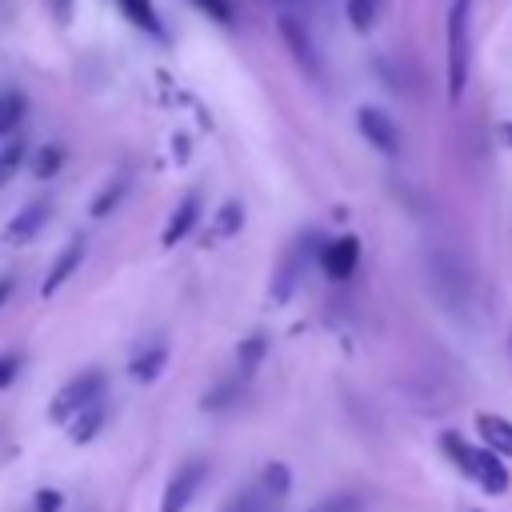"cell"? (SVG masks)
<instances>
[{
    "label": "cell",
    "mask_w": 512,
    "mask_h": 512,
    "mask_svg": "<svg viewBox=\"0 0 512 512\" xmlns=\"http://www.w3.org/2000/svg\"><path fill=\"white\" fill-rule=\"evenodd\" d=\"M60 164H64V148H60V144H44V148L36 152V160H32V172H36L40 180H48V176L60 172Z\"/></svg>",
    "instance_id": "obj_17"
},
{
    "label": "cell",
    "mask_w": 512,
    "mask_h": 512,
    "mask_svg": "<svg viewBox=\"0 0 512 512\" xmlns=\"http://www.w3.org/2000/svg\"><path fill=\"white\" fill-rule=\"evenodd\" d=\"M164 364H168V348H164V344H152V348H144V352H136V356H132L128 372H132V380L152 384V380L164 372Z\"/></svg>",
    "instance_id": "obj_13"
},
{
    "label": "cell",
    "mask_w": 512,
    "mask_h": 512,
    "mask_svg": "<svg viewBox=\"0 0 512 512\" xmlns=\"http://www.w3.org/2000/svg\"><path fill=\"white\" fill-rule=\"evenodd\" d=\"M196 220H200V192L192 188V192H184L180 196V204L172 208V216H168V224H164V248H172V244H180L192 228H196Z\"/></svg>",
    "instance_id": "obj_9"
},
{
    "label": "cell",
    "mask_w": 512,
    "mask_h": 512,
    "mask_svg": "<svg viewBox=\"0 0 512 512\" xmlns=\"http://www.w3.org/2000/svg\"><path fill=\"white\" fill-rule=\"evenodd\" d=\"M356 124H360V136H364L376 152H384V156H396V152H400V128L392 124V116H388L384 108L364 104V108L356 112Z\"/></svg>",
    "instance_id": "obj_6"
},
{
    "label": "cell",
    "mask_w": 512,
    "mask_h": 512,
    "mask_svg": "<svg viewBox=\"0 0 512 512\" xmlns=\"http://www.w3.org/2000/svg\"><path fill=\"white\" fill-rule=\"evenodd\" d=\"M104 420H108V408H104V400L100 404H92V408H84V412H76L64 428H68V440L72 444H88L100 428H104Z\"/></svg>",
    "instance_id": "obj_12"
},
{
    "label": "cell",
    "mask_w": 512,
    "mask_h": 512,
    "mask_svg": "<svg viewBox=\"0 0 512 512\" xmlns=\"http://www.w3.org/2000/svg\"><path fill=\"white\" fill-rule=\"evenodd\" d=\"M260 488H264V500L272 504H280L284 496H288V488H292V476H288V468L280 464V460H272L268 468H264V476H260Z\"/></svg>",
    "instance_id": "obj_15"
},
{
    "label": "cell",
    "mask_w": 512,
    "mask_h": 512,
    "mask_svg": "<svg viewBox=\"0 0 512 512\" xmlns=\"http://www.w3.org/2000/svg\"><path fill=\"white\" fill-rule=\"evenodd\" d=\"M240 224H244V208H240V200L220 204V212H216V236H236Z\"/></svg>",
    "instance_id": "obj_20"
},
{
    "label": "cell",
    "mask_w": 512,
    "mask_h": 512,
    "mask_svg": "<svg viewBox=\"0 0 512 512\" xmlns=\"http://www.w3.org/2000/svg\"><path fill=\"white\" fill-rule=\"evenodd\" d=\"M344 12L356 32H368L376 24V0H344Z\"/></svg>",
    "instance_id": "obj_19"
},
{
    "label": "cell",
    "mask_w": 512,
    "mask_h": 512,
    "mask_svg": "<svg viewBox=\"0 0 512 512\" xmlns=\"http://www.w3.org/2000/svg\"><path fill=\"white\" fill-rule=\"evenodd\" d=\"M444 452L452 456V464L468 476V480H476L488 496H500V492H508V468H504V460L500 456H492L488 448H476V444H468V440H460L456 432H444Z\"/></svg>",
    "instance_id": "obj_1"
},
{
    "label": "cell",
    "mask_w": 512,
    "mask_h": 512,
    "mask_svg": "<svg viewBox=\"0 0 512 512\" xmlns=\"http://www.w3.org/2000/svg\"><path fill=\"white\" fill-rule=\"evenodd\" d=\"M476 432H480V444H484L492 456H500V460L512 456V420H504V416H496V412H480V416H476Z\"/></svg>",
    "instance_id": "obj_10"
},
{
    "label": "cell",
    "mask_w": 512,
    "mask_h": 512,
    "mask_svg": "<svg viewBox=\"0 0 512 512\" xmlns=\"http://www.w3.org/2000/svg\"><path fill=\"white\" fill-rule=\"evenodd\" d=\"M260 512H272V504H260Z\"/></svg>",
    "instance_id": "obj_30"
},
{
    "label": "cell",
    "mask_w": 512,
    "mask_h": 512,
    "mask_svg": "<svg viewBox=\"0 0 512 512\" xmlns=\"http://www.w3.org/2000/svg\"><path fill=\"white\" fill-rule=\"evenodd\" d=\"M20 160H24V140H12V144L0 152V180H8V176L20 168Z\"/></svg>",
    "instance_id": "obj_24"
},
{
    "label": "cell",
    "mask_w": 512,
    "mask_h": 512,
    "mask_svg": "<svg viewBox=\"0 0 512 512\" xmlns=\"http://www.w3.org/2000/svg\"><path fill=\"white\" fill-rule=\"evenodd\" d=\"M48 224V204L44 200H32V204H24L12 220H8V228H4V244H28V240H36L40 236V228Z\"/></svg>",
    "instance_id": "obj_8"
},
{
    "label": "cell",
    "mask_w": 512,
    "mask_h": 512,
    "mask_svg": "<svg viewBox=\"0 0 512 512\" xmlns=\"http://www.w3.org/2000/svg\"><path fill=\"white\" fill-rule=\"evenodd\" d=\"M80 260H84V244L80 240H72L56 260H52V268H48V276H44V284H40V296L48 300V296H56L60 292V284L80 268Z\"/></svg>",
    "instance_id": "obj_11"
},
{
    "label": "cell",
    "mask_w": 512,
    "mask_h": 512,
    "mask_svg": "<svg viewBox=\"0 0 512 512\" xmlns=\"http://www.w3.org/2000/svg\"><path fill=\"white\" fill-rule=\"evenodd\" d=\"M52 8H56V20H68V12H72V0H48Z\"/></svg>",
    "instance_id": "obj_28"
},
{
    "label": "cell",
    "mask_w": 512,
    "mask_h": 512,
    "mask_svg": "<svg viewBox=\"0 0 512 512\" xmlns=\"http://www.w3.org/2000/svg\"><path fill=\"white\" fill-rule=\"evenodd\" d=\"M208 480V464L204 460H188L172 472V480L164 484V496H160V512H184L192 504V496L200 492V484Z\"/></svg>",
    "instance_id": "obj_4"
},
{
    "label": "cell",
    "mask_w": 512,
    "mask_h": 512,
    "mask_svg": "<svg viewBox=\"0 0 512 512\" xmlns=\"http://www.w3.org/2000/svg\"><path fill=\"white\" fill-rule=\"evenodd\" d=\"M360 264V240L356 236H336L320 248V268L332 276V280H348Z\"/></svg>",
    "instance_id": "obj_7"
},
{
    "label": "cell",
    "mask_w": 512,
    "mask_h": 512,
    "mask_svg": "<svg viewBox=\"0 0 512 512\" xmlns=\"http://www.w3.org/2000/svg\"><path fill=\"white\" fill-rule=\"evenodd\" d=\"M124 188H128V180H124V176H116L112 184H104V188H100V196L92 200V216H96V220H100V216H108V212H112V208L120 204Z\"/></svg>",
    "instance_id": "obj_18"
},
{
    "label": "cell",
    "mask_w": 512,
    "mask_h": 512,
    "mask_svg": "<svg viewBox=\"0 0 512 512\" xmlns=\"http://www.w3.org/2000/svg\"><path fill=\"white\" fill-rule=\"evenodd\" d=\"M276 28H280V40H284V48L292 52V60H296L308 76H316V80H320V52H316V44H312L308 28H304L296 16H288V12H280V16H276Z\"/></svg>",
    "instance_id": "obj_5"
},
{
    "label": "cell",
    "mask_w": 512,
    "mask_h": 512,
    "mask_svg": "<svg viewBox=\"0 0 512 512\" xmlns=\"http://www.w3.org/2000/svg\"><path fill=\"white\" fill-rule=\"evenodd\" d=\"M116 8L136 24V28H144L148 36H164V24H160V16H156V8H152V0H116Z\"/></svg>",
    "instance_id": "obj_14"
},
{
    "label": "cell",
    "mask_w": 512,
    "mask_h": 512,
    "mask_svg": "<svg viewBox=\"0 0 512 512\" xmlns=\"http://www.w3.org/2000/svg\"><path fill=\"white\" fill-rule=\"evenodd\" d=\"M100 400H104V372L88 368V372L72 376V380L52 396V404H48V420L68 424L76 412H84V408H92V404H100Z\"/></svg>",
    "instance_id": "obj_3"
},
{
    "label": "cell",
    "mask_w": 512,
    "mask_h": 512,
    "mask_svg": "<svg viewBox=\"0 0 512 512\" xmlns=\"http://www.w3.org/2000/svg\"><path fill=\"white\" fill-rule=\"evenodd\" d=\"M24 116V96L12 92V96H0V136H8Z\"/></svg>",
    "instance_id": "obj_21"
},
{
    "label": "cell",
    "mask_w": 512,
    "mask_h": 512,
    "mask_svg": "<svg viewBox=\"0 0 512 512\" xmlns=\"http://www.w3.org/2000/svg\"><path fill=\"white\" fill-rule=\"evenodd\" d=\"M508 344H512V336H508Z\"/></svg>",
    "instance_id": "obj_31"
},
{
    "label": "cell",
    "mask_w": 512,
    "mask_h": 512,
    "mask_svg": "<svg viewBox=\"0 0 512 512\" xmlns=\"http://www.w3.org/2000/svg\"><path fill=\"white\" fill-rule=\"evenodd\" d=\"M312 512H364V500L356 492H336V496L320 500Z\"/></svg>",
    "instance_id": "obj_22"
},
{
    "label": "cell",
    "mask_w": 512,
    "mask_h": 512,
    "mask_svg": "<svg viewBox=\"0 0 512 512\" xmlns=\"http://www.w3.org/2000/svg\"><path fill=\"white\" fill-rule=\"evenodd\" d=\"M260 504H264V496L256 488H248V492H236L220 512H260Z\"/></svg>",
    "instance_id": "obj_23"
},
{
    "label": "cell",
    "mask_w": 512,
    "mask_h": 512,
    "mask_svg": "<svg viewBox=\"0 0 512 512\" xmlns=\"http://www.w3.org/2000/svg\"><path fill=\"white\" fill-rule=\"evenodd\" d=\"M472 64V0H452L448 8V100L460 104Z\"/></svg>",
    "instance_id": "obj_2"
},
{
    "label": "cell",
    "mask_w": 512,
    "mask_h": 512,
    "mask_svg": "<svg viewBox=\"0 0 512 512\" xmlns=\"http://www.w3.org/2000/svg\"><path fill=\"white\" fill-rule=\"evenodd\" d=\"M12 288H16V280H12V276H0V304L12 296Z\"/></svg>",
    "instance_id": "obj_29"
},
{
    "label": "cell",
    "mask_w": 512,
    "mask_h": 512,
    "mask_svg": "<svg viewBox=\"0 0 512 512\" xmlns=\"http://www.w3.org/2000/svg\"><path fill=\"white\" fill-rule=\"evenodd\" d=\"M264 352H268V340H264V336H248V340H240V348H236V364H240V376H252V372L260 368Z\"/></svg>",
    "instance_id": "obj_16"
},
{
    "label": "cell",
    "mask_w": 512,
    "mask_h": 512,
    "mask_svg": "<svg viewBox=\"0 0 512 512\" xmlns=\"http://www.w3.org/2000/svg\"><path fill=\"white\" fill-rule=\"evenodd\" d=\"M60 504H64V496L56 488H40L36 492V512H60Z\"/></svg>",
    "instance_id": "obj_27"
},
{
    "label": "cell",
    "mask_w": 512,
    "mask_h": 512,
    "mask_svg": "<svg viewBox=\"0 0 512 512\" xmlns=\"http://www.w3.org/2000/svg\"><path fill=\"white\" fill-rule=\"evenodd\" d=\"M20 372V356L16 352H0V388H8Z\"/></svg>",
    "instance_id": "obj_26"
},
{
    "label": "cell",
    "mask_w": 512,
    "mask_h": 512,
    "mask_svg": "<svg viewBox=\"0 0 512 512\" xmlns=\"http://www.w3.org/2000/svg\"><path fill=\"white\" fill-rule=\"evenodd\" d=\"M200 12H208L212 20H220V24H232V4L228 0H192Z\"/></svg>",
    "instance_id": "obj_25"
}]
</instances>
